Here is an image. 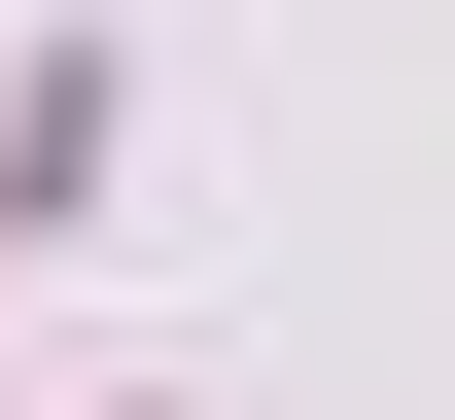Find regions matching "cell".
I'll use <instances>...</instances> for the list:
<instances>
[]
</instances>
